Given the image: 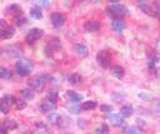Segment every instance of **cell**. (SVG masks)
<instances>
[{"label": "cell", "instance_id": "ffe728a7", "mask_svg": "<svg viewBox=\"0 0 160 134\" xmlns=\"http://www.w3.org/2000/svg\"><path fill=\"white\" fill-rule=\"evenodd\" d=\"M81 76H80V74H78V73H74V74H71L70 76H69V83L70 84H72V85H79L80 83H81Z\"/></svg>", "mask_w": 160, "mask_h": 134}, {"label": "cell", "instance_id": "ba28073f", "mask_svg": "<svg viewBox=\"0 0 160 134\" xmlns=\"http://www.w3.org/2000/svg\"><path fill=\"white\" fill-rule=\"evenodd\" d=\"M16 101V99L12 96V95H5L0 99V111H2L4 114L9 113V109H10V105L14 104Z\"/></svg>", "mask_w": 160, "mask_h": 134}, {"label": "cell", "instance_id": "83f0119b", "mask_svg": "<svg viewBox=\"0 0 160 134\" xmlns=\"http://www.w3.org/2000/svg\"><path fill=\"white\" fill-rule=\"evenodd\" d=\"M108 130H109L108 125L106 124H101L99 128H96L95 134H108Z\"/></svg>", "mask_w": 160, "mask_h": 134}, {"label": "cell", "instance_id": "4316f807", "mask_svg": "<svg viewBox=\"0 0 160 134\" xmlns=\"http://www.w3.org/2000/svg\"><path fill=\"white\" fill-rule=\"evenodd\" d=\"M156 63H158V59H150L149 60V70L152 74H156Z\"/></svg>", "mask_w": 160, "mask_h": 134}, {"label": "cell", "instance_id": "f1b7e54d", "mask_svg": "<svg viewBox=\"0 0 160 134\" xmlns=\"http://www.w3.org/2000/svg\"><path fill=\"white\" fill-rule=\"evenodd\" d=\"M126 134H140V129L138 126H130L126 130Z\"/></svg>", "mask_w": 160, "mask_h": 134}, {"label": "cell", "instance_id": "7402d4cb", "mask_svg": "<svg viewBox=\"0 0 160 134\" xmlns=\"http://www.w3.org/2000/svg\"><path fill=\"white\" fill-rule=\"evenodd\" d=\"M2 124H4V128H5L6 130H9V129H15V128L18 126V123H16L14 119H6V120L2 121Z\"/></svg>", "mask_w": 160, "mask_h": 134}, {"label": "cell", "instance_id": "f546056e", "mask_svg": "<svg viewBox=\"0 0 160 134\" xmlns=\"http://www.w3.org/2000/svg\"><path fill=\"white\" fill-rule=\"evenodd\" d=\"M100 110L104 111V113H106V114H110L112 111V106L111 105H101L100 106Z\"/></svg>", "mask_w": 160, "mask_h": 134}, {"label": "cell", "instance_id": "603a6c76", "mask_svg": "<svg viewBox=\"0 0 160 134\" xmlns=\"http://www.w3.org/2000/svg\"><path fill=\"white\" fill-rule=\"evenodd\" d=\"M12 76V73L6 69V68H0V79H4V80H8V79H11Z\"/></svg>", "mask_w": 160, "mask_h": 134}, {"label": "cell", "instance_id": "9c48e42d", "mask_svg": "<svg viewBox=\"0 0 160 134\" xmlns=\"http://www.w3.org/2000/svg\"><path fill=\"white\" fill-rule=\"evenodd\" d=\"M50 19H51V24H52L55 28L62 26L64 23H65V20H66V19H65V15L61 14V13H54V14H51Z\"/></svg>", "mask_w": 160, "mask_h": 134}, {"label": "cell", "instance_id": "30bf717a", "mask_svg": "<svg viewBox=\"0 0 160 134\" xmlns=\"http://www.w3.org/2000/svg\"><path fill=\"white\" fill-rule=\"evenodd\" d=\"M100 28H101V24L98 20H88L84 24V29L88 33H95V31L100 30Z\"/></svg>", "mask_w": 160, "mask_h": 134}, {"label": "cell", "instance_id": "cb8c5ba5", "mask_svg": "<svg viewBox=\"0 0 160 134\" xmlns=\"http://www.w3.org/2000/svg\"><path fill=\"white\" fill-rule=\"evenodd\" d=\"M56 100H58V93L56 91H50V93H48V96H46V101H49V103H51V104H56Z\"/></svg>", "mask_w": 160, "mask_h": 134}, {"label": "cell", "instance_id": "44dd1931", "mask_svg": "<svg viewBox=\"0 0 160 134\" xmlns=\"http://www.w3.org/2000/svg\"><path fill=\"white\" fill-rule=\"evenodd\" d=\"M48 120H49L51 124H60L61 116H60L58 113H50V114L48 115Z\"/></svg>", "mask_w": 160, "mask_h": 134}, {"label": "cell", "instance_id": "52a82bcc", "mask_svg": "<svg viewBox=\"0 0 160 134\" xmlns=\"http://www.w3.org/2000/svg\"><path fill=\"white\" fill-rule=\"evenodd\" d=\"M96 60H98V63H99L100 66H102V68H108V66L110 65L111 55H110L109 51H106V50H101V51H99V53L96 54Z\"/></svg>", "mask_w": 160, "mask_h": 134}, {"label": "cell", "instance_id": "3957f363", "mask_svg": "<svg viewBox=\"0 0 160 134\" xmlns=\"http://www.w3.org/2000/svg\"><path fill=\"white\" fill-rule=\"evenodd\" d=\"M48 75L46 74H38V75H35V76H32V78H30L29 79V81H28V84H29V89H34V90H40V89H42L44 88V85H45V83L48 81Z\"/></svg>", "mask_w": 160, "mask_h": 134}, {"label": "cell", "instance_id": "d6986e66", "mask_svg": "<svg viewBox=\"0 0 160 134\" xmlns=\"http://www.w3.org/2000/svg\"><path fill=\"white\" fill-rule=\"evenodd\" d=\"M120 114L121 116H125V118H129L131 114H132V106L126 104V105H122L121 109H120Z\"/></svg>", "mask_w": 160, "mask_h": 134}, {"label": "cell", "instance_id": "2e32d148", "mask_svg": "<svg viewBox=\"0 0 160 134\" xmlns=\"http://www.w3.org/2000/svg\"><path fill=\"white\" fill-rule=\"evenodd\" d=\"M30 16L34 18V19H39V20L42 19V13H41L40 6H38V5L32 6V8L30 9Z\"/></svg>", "mask_w": 160, "mask_h": 134}, {"label": "cell", "instance_id": "e0dca14e", "mask_svg": "<svg viewBox=\"0 0 160 134\" xmlns=\"http://www.w3.org/2000/svg\"><path fill=\"white\" fill-rule=\"evenodd\" d=\"M96 101L94 100H88V101H82L80 104V109L81 110H91V109H95L96 108Z\"/></svg>", "mask_w": 160, "mask_h": 134}, {"label": "cell", "instance_id": "ac0fdd59", "mask_svg": "<svg viewBox=\"0 0 160 134\" xmlns=\"http://www.w3.org/2000/svg\"><path fill=\"white\" fill-rule=\"evenodd\" d=\"M20 94L25 100H32L35 98V94L31 89H22V90H20Z\"/></svg>", "mask_w": 160, "mask_h": 134}, {"label": "cell", "instance_id": "4fadbf2b", "mask_svg": "<svg viewBox=\"0 0 160 134\" xmlns=\"http://www.w3.org/2000/svg\"><path fill=\"white\" fill-rule=\"evenodd\" d=\"M66 98L71 101V103H78V101H81L82 100V95L81 94H78L72 90H68L66 91Z\"/></svg>", "mask_w": 160, "mask_h": 134}, {"label": "cell", "instance_id": "9a60e30c", "mask_svg": "<svg viewBox=\"0 0 160 134\" xmlns=\"http://www.w3.org/2000/svg\"><path fill=\"white\" fill-rule=\"evenodd\" d=\"M111 74H112L114 76H116L118 79H121V78L125 75V70H124L122 66H120V65H115V66L111 68Z\"/></svg>", "mask_w": 160, "mask_h": 134}, {"label": "cell", "instance_id": "4dcf8cb0", "mask_svg": "<svg viewBox=\"0 0 160 134\" xmlns=\"http://www.w3.org/2000/svg\"><path fill=\"white\" fill-rule=\"evenodd\" d=\"M15 104H16V108H18V109H24V108L26 106V103H25L24 100H16Z\"/></svg>", "mask_w": 160, "mask_h": 134}, {"label": "cell", "instance_id": "277c9868", "mask_svg": "<svg viewBox=\"0 0 160 134\" xmlns=\"http://www.w3.org/2000/svg\"><path fill=\"white\" fill-rule=\"evenodd\" d=\"M139 5H140V9H141L145 14H148V15H150V16H154V18H158V16H159L160 6H159V3H158V1H154V3H151V4L145 3V1H141Z\"/></svg>", "mask_w": 160, "mask_h": 134}, {"label": "cell", "instance_id": "7a4b0ae2", "mask_svg": "<svg viewBox=\"0 0 160 134\" xmlns=\"http://www.w3.org/2000/svg\"><path fill=\"white\" fill-rule=\"evenodd\" d=\"M106 13L108 15L116 18V19H121L122 16H125L128 14V8L122 4H111L106 8Z\"/></svg>", "mask_w": 160, "mask_h": 134}, {"label": "cell", "instance_id": "6da1fadb", "mask_svg": "<svg viewBox=\"0 0 160 134\" xmlns=\"http://www.w3.org/2000/svg\"><path fill=\"white\" fill-rule=\"evenodd\" d=\"M32 69H34V63L31 60H28V59H19L15 64L16 74L20 75V76L29 75Z\"/></svg>", "mask_w": 160, "mask_h": 134}, {"label": "cell", "instance_id": "5b68a950", "mask_svg": "<svg viewBox=\"0 0 160 134\" xmlns=\"http://www.w3.org/2000/svg\"><path fill=\"white\" fill-rule=\"evenodd\" d=\"M15 34V29L5 20H0V39H10Z\"/></svg>", "mask_w": 160, "mask_h": 134}, {"label": "cell", "instance_id": "8fae6325", "mask_svg": "<svg viewBox=\"0 0 160 134\" xmlns=\"http://www.w3.org/2000/svg\"><path fill=\"white\" fill-rule=\"evenodd\" d=\"M109 121L114 126H120V125L124 124V119L120 114H110L109 115Z\"/></svg>", "mask_w": 160, "mask_h": 134}, {"label": "cell", "instance_id": "5bb4252c", "mask_svg": "<svg viewBox=\"0 0 160 134\" xmlns=\"http://www.w3.org/2000/svg\"><path fill=\"white\" fill-rule=\"evenodd\" d=\"M74 51L78 54V55H80V56H86L88 55V48L84 45V44H75L74 45Z\"/></svg>", "mask_w": 160, "mask_h": 134}, {"label": "cell", "instance_id": "484cf974", "mask_svg": "<svg viewBox=\"0 0 160 134\" xmlns=\"http://www.w3.org/2000/svg\"><path fill=\"white\" fill-rule=\"evenodd\" d=\"M15 24H16L18 26H22V25L26 24V18L22 15V13L15 16Z\"/></svg>", "mask_w": 160, "mask_h": 134}, {"label": "cell", "instance_id": "1f68e13d", "mask_svg": "<svg viewBox=\"0 0 160 134\" xmlns=\"http://www.w3.org/2000/svg\"><path fill=\"white\" fill-rule=\"evenodd\" d=\"M40 4H41L42 6H49V4H50V3H49V1H46V0H42V1H40Z\"/></svg>", "mask_w": 160, "mask_h": 134}, {"label": "cell", "instance_id": "7c38bea8", "mask_svg": "<svg viewBox=\"0 0 160 134\" xmlns=\"http://www.w3.org/2000/svg\"><path fill=\"white\" fill-rule=\"evenodd\" d=\"M111 26H112V29H114L115 31L120 33V31H122V30L126 28V24H125V21L121 20V19H114Z\"/></svg>", "mask_w": 160, "mask_h": 134}, {"label": "cell", "instance_id": "d4e9b609", "mask_svg": "<svg viewBox=\"0 0 160 134\" xmlns=\"http://www.w3.org/2000/svg\"><path fill=\"white\" fill-rule=\"evenodd\" d=\"M40 109H41L42 111H50V110H52V109H55V105L45 100V101H42V103L40 104Z\"/></svg>", "mask_w": 160, "mask_h": 134}, {"label": "cell", "instance_id": "8992f818", "mask_svg": "<svg viewBox=\"0 0 160 134\" xmlns=\"http://www.w3.org/2000/svg\"><path fill=\"white\" fill-rule=\"evenodd\" d=\"M42 35H44V30H42V29L34 28V29H31V30L26 34V36H25V41H26L28 44H34V43L38 41Z\"/></svg>", "mask_w": 160, "mask_h": 134}]
</instances>
